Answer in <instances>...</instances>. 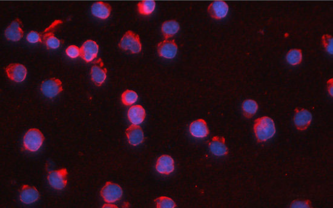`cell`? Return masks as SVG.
<instances>
[{
    "label": "cell",
    "instance_id": "1",
    "mask_svg": "<svg viewBox=\"0 0 333 208\" xmlns=\"http://www.w3.org/2000/svg\"><path fill=\"white\" fill-rule=\"evenodd\" d=\"M254 132L258 142H265L275 136L276 130L272 118L263 116L257 118L254 123Z\"/></svg>",
    "mask_w": 333,
    "mask_h": 208
},
{
    "label": "cell",
    "instance_id": "2",
    "mask_svg": "<svg viewBox=\"0 0 333 208\" xmlns=\"http://www.w3.org/2000/svg\"><path fill=\"white\" fill-rule=\"evenodd\" d=\"M118 46L121 49L128 51L131 53H138L142 50V44L139 36L131 30H128L123 35Z\"/></svg>",
    "mask_w": 333,
    "mask_h": 208
},
{
    "label": "cell",
    "instance_id": "3",
    "mask_svg": "<svg viewBox=\"0 0 333 208\" xmlns=\"http://www.w3.org/2000/svg\"><path fill=\"white\" fill-rule=\"evenodd\" d=\"M45 136L37 128H32L27 131L24 136L23 143L26 149L31 152H35L42 146Z\"/></svg>",
    "mask_w": 333,
    "mask_h": 208
},
{
    "label": "cell",
    "instance_id": "4",
    "mask_svg": "<svg viewBox=\"0 0 333 208\" xmlns=\"http://www.w3.org/2000/svg\"><path fill=\"white\" fill-rule=\"evenodd\" d=\"M123 191L122 188L118 184L108 182L101 191L103 199L108 204H112L118 201L122 197Z\"/></svg>",
    "mask_w": 333,
    "mask_h": 208
},
{
    "label": "cell",
    "instance_id": "5",
    "mask_svg": "<svg viewBox=\"0 0 333 208\" xmlns=\"http://www.w3.org/2000/svg\"><path fill=\"white\" fill-rule=\"evenodd\" d=\"M41 91L45 96L53 98L63 91L60 79L53 78L46 79L41 85Z\"/></svg>",
    "mask_w": 333,
    "mask_h": 208
},
{
    "label": "cell",
    "instance_id": "6",
    "mask_svg": "<svg viewBox=\"0 0 333 208\" xmlns=\"http://www.w3.org/2000/svg\"><path fill=\"white\" fill-rule=\"evenodd\" d=\"M68 170L66 168L49 172L48 176L49 184L56 189L65 188L68 184Z\"/></svg>",
    "mask_w": 333,
    "mask_h": 208
},
{
    "label": "cell",
    "instance_id": "7",
    "mask_svg": "<svg viewBox=\"0 0 333 208\" xmlns=\"http://www.w3.org/2000/svg\"><path fill=\"white\" fill-rule=\"evenodd\" d=\"M7 77L15 83H22L26 78L27 70L23 64H10L5 69Z\"/></svg>",
    "mask_w": 333,
    "mask_h": 208
},
{
    "label": "cell",
    "instance_id": "8",
    "mask_svg": "<svg viewBox=\"0 0 333 208\" xmlns=\"http://www.w3.org/2000/svg\"><path fill=\"white\" fill-rule=\"evenodd\" d=\"M313 116L310 112L306 109H299L296 108L295 115L294 117V122L297 129L305 131L310 125Z\"/></svg>",
    "mask_w": 333,
    "mask_h": 208
},
{
    "label": "cell",
    "instance_id": "9",
    "mask_svg": "<svg viewBox=\"0 0 333 208\" xmlns=\"http://www.w3.org/2000/svg\"><path fill=\"white\" fill-rule=\"evenodd\" d=\"M99 51V46L94 41L87 40L80 48V56L86 63L92 62L96 59Z\"/></svg>",
    "mask_w": 333,
    "mask_h": 208
},
{
    "label": "cell",
    "instance_id": "10",
    "mask_svg": "<svg viewBox=\"0 0 333 208\" xmlns=\"http://www.w3.org/2000/svg\"><path fill=\"white\" fill-rule=\"evenodd\" d=\"M107 70L104 68V63L100 58L94 63L91 69V78L93 83L97 86H102L107 78Z\"/></svg>",
    "mask_w": 333,
    "mask_h": 208
},
{
    "label": "cell",
    "instance_id": "11",
    "mask_svg": "<svg viewBox=\"0 0 333 208\" xmlns=\"http://www.w3.org/2000/svg\"><path fill=\"white\" fill-rule=\"evenodd\" d=\"M157 53L161 57L173 59L178 52V46L174 40L165 39L157 45Z\"/></svg>",
    "mask_w": 333,
    "mask_h": 208
},
{
    "label": "cell",
    "instance_id": "12",
    "mask_svg": "<svg viewBox=\"0 0 333 208\" xmlns=\"http://www.w3.org/2000/svg\"><path fill=\"white\" fill-rule=\"evenodd\" d=\"M63 24L61 20H55L42 32L31 31L27 36V40L30 43H43L44 40L51 33L55 31L59 25Z\"/></svg>",
    "mask_w": 333,
    "mask_h": 208
},
{
    "label": "cell",
    "instance_id": "13",
    "mask_svg": "<svg viewBox=\"0 0 333 208\" xmlns=\"http://www.w3.org/2000/svg\"><path fill=\"white\" fill-rule=\"evenodd\" d=\"M5 37L12 42H19L24 37L23 30V23L19 19H17L11 23L5 30Z\"/></svg>",
    "mask_w": 333,
    "mask_h": 208
},
{
    "label": "cell",
    "instance_id": "14",
    "mask_svg": "<svg viewBox=\"0 0 333 208\" xmlns=\"http://www.w3.org/2000/svg\"><path fill=\"white\" fill-rule=\"evenodd\" d=\"M207 11L213 19L218 20L223 19L228 14L229 5L224 1H215L209 5Z\"/></svg>",
    "mask_w": 333,
    "mask_h": 208
},
{
    "label": "cell",
    "instance_id": "15",
    "mask_svg": "<svg viewBox=\"0 0 333 208\" xmlns=\"http://www.w3.org/2000/svg\"><path fill=\"white\" fill-rule=\"evenodd\" d=\"M209 147L211 152L216 156H225L229 153L228 148L226 145V139L223 136H214L209 143Z\"/></svg>",
    "mask_w": 333,
    "mask_h": 208
},
{
    "label": "cell",
    "instance_id": "16",
    "mask_svg": "<svg viewBox=\"0 0 333 208\" xmlns=\"http://www.w3.org/2000/svg\"><path fill=\"white\" fill-rule=\"evenodd\" d=\"M40 194L36 187L24 185L20 190V200L25 204H31L37 201Z\"/></svg>",
    "mask_w": 333,
    "mask_h": 208
},
{
    "label": "cell",
    "instance_id": "17",
    "mask_svg": "<svg viewBox=\"0 0 333 208\" xmlns=\"http://www.w3.org/2000/svg\"><path fill=\"white\" fill-rule=\"evenodd\" d=\"M156 169L160 174L169 175L175 169L174 159L169 155L159 157L157 161Z\"/></svg>",
    "mask_w": 333,
    "mask_h": 208
},
{
    "label": "cell",
    "instance_id": "18",
    "mask_svg": "<svg viewBox=\"0 0 333 208\" xmlns=\"http://www.w3.org/2000/svg\"><path fill=\"white\" fill-rule=\"evenodd\" d=\"M128 141L130 145L137 146L143 143L144 139V132L138 125H131L126 131Z\"/></svg>",
    "mask_w": 333,
    "mask_h": 208
},
{
    "label": "cell",
    "instance_id": "19",
    "mask_svg": "<svg viewBox=\"0 0 333 208\" xmlns=\"http://www.w3.org/2000/svg\"><path fill=\"white\" fill-rule=\"evenodd\" d=\"M189 130L191 135L196 138H205L209 135L207 124L203 119L193 121L190 125Z\"/></svg>",
    "mask_w": 333,
    "mask_h": 208
},
{
    "label": "cell",
    "instance_id": "20",
    "mask_svg": "<svg viewBox=\"0 0 333 208\" xmlns=\"http://www.w3.org/2000/svg\"><path fill=\"white\" fill-rule=\"evenodd\" d=\"M128 116L131 124L139 125L142 124L145 119L146 110L140 105H133L129 109Z\"/></svg>",
    "mask_w": 333,
    "mask_h": 208
},
{
    "label": "cell",
    "instance_id": "21",
    "mask_svg": "<svg viewBox=\"0 0 333 208\" xmlns=\"http://www.w3.org/2000/svg\"><path fill=\"white\" fill-rule=\"evenodd\" d=\"M91 11L94 16L102 20H106L110 17L112 7L106 2L98 1L92 5Z\"/></svg>",
    "mask_w": 333,
    "mask_h": 208
},
{
    "label": "cell",
    "instance_id": "22",
    "mask_svg": "<svg viewBox=\"0 0 333 208\" xmlns=\"http://www.w3.org/2000/svg\"><path fill=\"white\" fill-rule=\"evenodd\" d=\"M179 23L175 21V20L165 22L162 24L161 27L162 34H163L165 39H169V38L174 37L179 31Z\"/></svg>",
    "mask_w": 333,
    "mask_h": 208
},
{
    "label": "cell",
    "instance_id": "23",
    "mask_svg": "<svg viewBox=\"0 0 333 208\" xmlns=\"http://www.w3.org/2000/svg\"><path fill=\"white\" fill-rule=\"evenodd\" d=\"M242 108L245 116L247 118H252L256 114L259 106L254 100L247 99L242 103Z\"/></svg>",
    "mask_w": 333,
    "mask_h": 208
},
{
    "label": "cell",
    "instance_id": "24",
    "mask_svg": "<svg viewBox=\"0 0 333 208\" xmlns=\"http://www.w3.org/2000/svg\"><path fill=\"white\" fill-rule=\"evenodd\" d=\"M156 2L154 0H144L138 2V9L139 14L144 16L151 15L155 9Z\"/></svg>",
    "mask_w": 333,
    "mask_h": 208
},
{
    "label": "cell",
    "instance_id": "25",
    "mask_svg": "<svg viewBox=\"0 0 333 208\" xmlns=\"http://www.w3.org/2000/svg\"><path fill=\"white\" fill-rule=\"evenodd\" d=\"M303 52L301 49H291L286 54V60L291 66L299 65L303 61Z\"/></svg>",
    "mask_w": 333,
    "mask_h": 208
},
{
    "label": "cell",
    "instance_id": "26",
    "mask_svg": "<svg viewBox=\"0 0 333 208\" xmlns=\"http://www.w3.org/2000/svg\"><path fill=\"white\" fill-rule=\"evenodd\" d=\"M138 99V95L135 92L130 91V90H127L122 94L121 96V99L124 105L126 106H129V105L135 104Z\"/></svg>",
    "mask_w": 333,
    "mask_h": 208
},
{
    "label": "cell",
    "instance_id": "27",
    "mask_svg": "<svg viewBox=\"0 0 333 208\" xmlns=\"http://www.w3.org/2000/svg\"><path fill=\"white\" fill-rule=\"evenodd\" d=\"M157 208H174L177 207L175 202L168 197H160L154 200Z\"/></svg>",
    "mask_w": 333,
    "mask_h": 208
},
{
    "label": "cell",
    "instance_id": "28",
    "mask_svg": "<svg viewBox=\"0 0 333 208\" xmlns=\"http://www.w3.org/2000/svg\"><path fill=\"white\" fill-rule=\"evenodd\" d=\"M43 43L45 44L48 48H51V49H56L61 45V41L54 35L53 32L51 33L45 38Z\"/></svg>",
    "mask_w": 333,
    "mask_h": 208
},
{
    "label": "cell",
    "instance_id": "29",
    "mask_svg": "<svg viewBox=\"0 0 333 208\" xmlns=\"http://www.w3.org/2000/svg\"><path fill=\"white\" fill-rule=\"evenodd\" d=\"M322 45L330 55L333 54V38L332 35L325 34L322 37Z\"/></svg>",
    "mask_w": 333,
    "mask_h": 208
},
{
    "label": "cell",
    "instance_id": "30",
    "mask_svg": "<svg viewBox=\"0 0 333 208\" xmlns=\"http://www.w3.org/2000/svg\"><path fill=\"white\" fill-rule=\"evenodd\" d=\"M66 53L69 57L72 59L77 58L80 56V48L77 46H70L66 48Z\"/></svg>",
    "mask_w": 333,
    "mask_h": 208
},
{
    "label": "cell",
    "instance_id": "31",
    "mask_svg": "<svg viewBox=\"0 0 333 208\" xmlns=\"http://www.w3.org/2000/svg\"><path fill=\"white\" fill-rule=\"evenodd\" d=\"M291 208H311V202L309 200H294L291 203Z\"/></svg>",
    "mask_w": 333,
    "mask_h": 208
},
{
    "label": "cell",
    "instance_id": "32",
    "mask_svg": "<svg viewBox=\"0 0 333 208\" xmlns=\"http://www.w3.org/2000/svg\"><path fill=\"white\" fill-rule=\"evenodd\" d=\"M327 89L328 92L332 97L333 96V79H330L329 81H327Z\"/></svg>",
    "mask_w": 333,
    "mask_h": 208
},
{
    "label": "cell",
    "instance_id": "33",
    "mask_svg": "<svg viewBox=\"0 0 333 208\" xmlns=\"http://www.w3.org/2000/svg\"><path fill=\"white\" fill-rule=\"evenodd\" d=\"M102 208H117V207L114 205L106 204L104 205V206L102 207Z\"/></svg>",
    "mask_w": 333,
    "mask_h": 208
}]
</instances>
